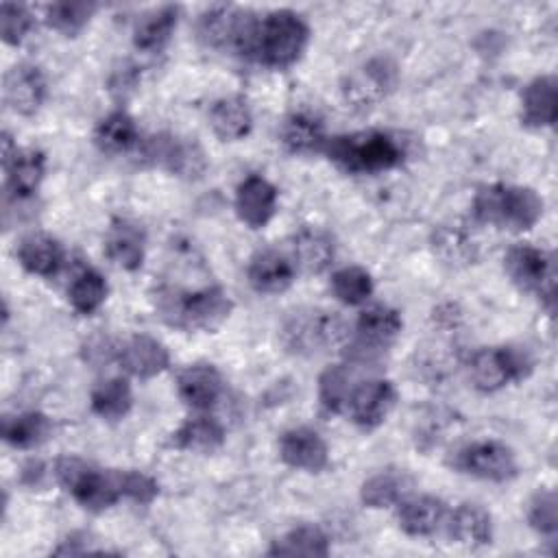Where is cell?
Masks as SVG:
<instances>
[{"mask_svg":"<svg viewBox=\"0 0 558 558\" xmlns=\"http://www.w3.org/2000/svg\"><path fill=\"white\" fill-rule=\"evenodd\" d=\"M153 303L159 318L181 331H211L220 327L233 310V301L220 286L198 290H183L168 283L157 286L153 290Z\"/></svg>","mask_w":558,"mask_h":558,"instance_id":"6da1fadb","label":"cell"},{"mask_svg":"<svg viewBox=\"0 0 558 558\" xmlns=\"http://www.w3.org/2000/svg\"><path fill=\"white\" fill-rule=\"evenodd\" d=\"M323 153L351 174H377L405 161V142L388 131H355L327 137Z\"/></svg>","mask_w":558,"mask_h":558,"instance_id":"7a4b0ae2","label":"cell"},{"mask_svg":"<svg viewBox=\"0 0 558 558\" xmlns=\"http://www.w3.org/2000/svg\"><path fill=\"white\" fill-rule=\"evenodd\" d=\"M473 216L482 225L521 233L541 220L543 198L525 185L490 183L475 192Z\"/></svg>","mask_w":558,"mask_h":558,"instance_id":"3957f363","label":"cell"},{"mask_svg":"<svg viewBox=\"0 0 558 558\" xmlns=\"http://www.w3.org/2000/svg\"><path fill=\"white\" fill-rule=\"evenodd\" d=\"M307 41V22L290 9H277L257 20L251 59L266 68L286 70L301 59Z\"/></svg>","mask_w":558,"mask_h":558,"instance_id":"277c9868","label":"cell"},{"mask_svg":"<svg viewBox=\"0 0 558 558\" xmlns=\"http://www.w3.org/2000/svg\"><path fill=\"white\" fill-rule=\"evenodd\" d=\"M54 475L74 501L92 512H102L124 497L122 471L100 469L78 456H61Z\"/></svg>","mask_w":558,"mask_h":558,"instance_id":"5b68a950","label":"cell"},{"mask_svg":"<svg viewBox=\"0 0 558 558\" xmlns=\"http://www.w3.org/2000/svg\"><path fill=\"white\" fill-rule=\"evenodd\" d=\"M281 342L294 355H318L347 338L344 320L327 310L292 312L281 325Z\"/></svg>","mask_w":558,"mask_h":558,"instance_id":"8992f818","label":"cell"},{"mask_svg":"<svg viewBox=\"0 0 558 558\" xmlns=\"http://www.w3.org/2000/svg\"><path fill=\"white\" fill-rule=\"evenodd\" d=\"M532 357L525 349L504 344L477 349L469 360V377L482 392H495L508 384L521 381L532 373Z\"/></svg>","mask_w":558,"mask_h":558,"instance_id":"52a82bcc","label":"cell"},{"mask_svg":"<svg viewBox=\"0 0 558 558\" xmlns=\"http://www.w3.org/2000/svg\"><path fill=\"white\" fill-rule=\"evenodd\" d=\"M504 270L521 292L538 296L549 312L554 310L556 264L551 253L532 244H514L504 255Z\"/></svg>","mask_w":558,"mask_h":558,"instance_id":"ba28073f","label":"cell"},{"mask_svg":"<svg viewBox=\"0 0 558 558\" xmlns=\"http://www.w3.org/2000/svg\"><path fill=\"white\" fill-rule=\"evenodd\" d=\"M449 464L458 473L486 482H508L519 473L514 451L499 440H475L464 445L451 456Z\"/></svg>","mask_w":558,"mask_h":558,"instance_id":"9c48e42d","label":"cell"},{"mask_svg":"<svg viewBox=\"0 0 558 558\" xmlns=\"http://www.w3.org/2000/svg\"><path fill=\"white\" fill-rule=\"evenodd\" d=\"M142 157L153 163L166 168L170 174L194 181L201 179L207 170V155L201 144L192 137H177L170 133L153 135L144 148Z\"/></svg>","mask_w":558,"mask_h":558,"instance_id":"30bf717a","label":"cell"},{"mask_svg":"<svg viewBox=\"0 0 558 558\" xmlns=\"http://www.w3.org/2000/svg\"><path fill=\"white\" fill-rule=\"evenodd\" d=\"M397 390L392 381L381 377H371L353 386L351 397L347 401V414L362 429H375L386 421L390 410L395 408Z\"/></svg>","mask_w":558,"mask_h":558,"instance_id":"8fae6325","label":"cell"},{"mask_svg":"<svg viewBox=\"0 0 558 558\" xmlns=\"http://www.w3.org/2000/svg\"><path fill=\"white\" fill-rule=\"evenodd\" d=\"M403 320L395 307L373 305L357 316L355 323V353L360 357L386 351L401 333Z\"/></svg>","mask_w":558,"mask_h":558,"instance_id":"7c38bea8","label":"cell"},{"mask_svg":"<svg viewBox=\"0 0 558 558\" xmlns=\"http://www.w3.org/2000/svg\"><path fill=\"white\" fill-rule=\"evenodd\" d=\"M46 94H48L46 76L33 63L13 65L4 74V83H2L4 105L20 116L37 113L46 100Z\"/></svg>","mask_w":558,"mask_h":558,"instance_id":"4fadbf2b","label":"cell"},{"mask_svg":"<svg viewBox=\"0 0 558 558\" xmlns=\"http://www.w3.org/2000/svg\"><path fill=\"white\" fill-rule=\"evenodd\" d=\"M281 460L299 471L320 473L329 464V449L323 436L312 427H292L279 438Z\"/></svg>","mask_w":558,"mask_h":558,"instance_id":"5bb4252c","label":"cell"},{"mask_svg":"<svg viewBox=\"0 0 558 558\" xmlns=\"http://www.w3.org/2000/svg\"><path fill=\"white\" fill-rule=\"evenodd\" d=\"M120 366L140 379H150L159 373H163L170 364L168 349L153 336L146 333H135L122 344H118V357Z\"/></svg>","mask_w":558,"mask_h":558,"instance_id":"9a60e30c","label":"cell"},{"mask_svg":"<svg viewBox=\"0 0 558 558\" xmlns=\"http://www.w3.org/2000/svg\"><path fill=\"white\" fill-rule=\"evenodd\" d=\"M277 211V187L259 174L246 177L235 190V214L251 227L262 229Z\"/></svg>","mask_w":558,"mask_h":558,"instance_id":"2e32d148","label":"cell"},{"mask_svg":"<svg viewBox=\"0 0 558 558\" xmlns=\"http://www.w3.org/2000/svg\"><path fill=\"white\" fill-rule=\"evenodd\" d=\"M294 262L275 248L257 251L246 268L248 283L259 294H279L294 283Z\"/></svg>","mask_w":558,"mask_h":558,"instance_id":"e0dca14e","label":"cell"},{"mask_svg":"<svg viewBox=\"0 0 558 558\" xmlns=\"http://www.w3.org/2000/svg\"><path fill=\"white\" fill-rule=\"evenodd\" d=\"M225 379L214 364H190L177 375V392L194 410L211 408L222 395Z\"/></svg>","mask_w":558,"mask_h":558,"instance_id":"ac0fdd59","label":"cell"},{"mask_svg":"<svg viewBox=\"0 0 558 558\" xmlns=\"http://www.w3.org/2000/svg\"><path fill=\"white\" fill-rule=\"evenodd\" d=\"M146 235L144 229L126 218H116L105 235L107 257L122 270H137L144 262Z\"/></svg>","mask_w":558,"mask_h":558,"instance_id":"d6986e66","label":"cell"},{"mask_svg":"<svg viewBox=\"0 0 558 558\" xmlns=\"http://www.w3.org/2000/svg\"><path fill=\"white\" fill-rule=\"evenodd\" d=\"M556 76L541 74L521 92V122L532 129L551 126L556 122Z\"/></svg>","mask_w":558,"mask_h":558,"instance_id":"ffe728a7","label":"cell"},{"mask_svg":"<svg viewBox=\"0 0 558 558\" xmlns=\"http://www.w3.org/2000/svg\"><path fill=\"white\" fill-rule=\"evenodd\" d=\"M7 172V192L17 201L33 196L46 174V155L37 148H17L15 155L2 163Z\"/></svg>","mask_w":558,"mask_h":558,"instance_id":"44dd1931","label":"cell"},{"mask_svg":"<svg viewBox=\"0 0 558 558\" xmlns=\"http://www.w3.org/2000/svg\"><path fill=\"white\" fill-rule=\"evenodd\" d=\"M336 257V244L333 238L316 227H303L294 238H292V259L294 266L318 275L331 266Z\"/></svg>","mask_w":558,"mask_h":558,"instance_id":"7402d4cb","label":"cell"},{"mask_svg":"<svg viewBox=\"0 0 558 558\" xmlns=\"http://www.w3.org/2000/svg\"><path fill=\"white\" fill-rule=\"evenodd\" d=\"M63 259L61 242L48 233H31L17 246V262L31 275L52 277L63 266Z\"/></svg>","mask_w":558,"mask_h":558,"instance_id":"603a6c76","label":"cell"},{"mask_svg":"<svg viewBox=\"0 0 558 558\" xmlns=\"http://www.w3.org/2000/svg\"><path fill=\"white\" fill-rule=\"evenodd\" d=\"M447 517V506L434 495H421L399 501L397 521L399 527L410 536H429L434 534Z\"/></svg>","mask_w":558,"mask_h":558,"instance_id":"cb8c5ba5","label":"cell"},{"mask_svg":"<svg viewBox=\"0 0 558 558\" xmlns=\"http://www.w3.org/2000/svg\"><path fill=\"white\" fill-rule=\"evenodd\" d=\"M281 144L292 155H312L325 148V124L310 111H294L281 124Z\"/></svg>","mask_w":558,"mask_h":558,"instance_id":"d4e9b609","label":"cell"},{"mask_svg":"<svg viewBox=\"0 0 558 558\" xmlns=\"http://www.w3.org/2000/svg\"><path fill=\"white\" fill-rule=\"evenodd\" d=\"M244 15H246V9L216 7V9L201 15L198 37L211 48L233 52L240 28H242V22H244Z\"/></svg>","mask_w":558,"mask_h":558,"instance_id":"484cf974","label":"cell"},{"mask_svg":"<svg viewBox=\"0 0 558 558\" xmlns=\"http://www.w3.org/2000/svg\"><path fill=\"white\" fill-rule=\"evenodd\" d=\"M395 85V65L386 59L368 61L344 87L347 98L357 105L377 102Z\"/></svg>","mask_w":558,"mask_h":558,"instance_id":"4316f807","label":"cell"},{"mask_svg":"<svg viewBox=\"0 0 558 558\" xmlns=\"http://www.w3.org/2000/svg\"><path fill=\"white\" fill-rule=\"evenodd\" d=\"M179 22V7L163 4L142 15L133 28V46L142 52H159L172 37Z\"/></svg>","mask_w":558,"mask_h":558,"instance_id":"83f0119b","label":"cell"},{"mask_svg":"<svg viewBox=\"0 0 558 558\" xmlns=\"http://www.w3.org/2000/svg\"><path fill=\"white\" fill-rule=\"evenodd\" d=\"M209 124L214 133L225 142H235L246 137L253 126L248 102L240 96H225L216 100L209 109Z\"/></svg>","mask_w":558,"mask_h":558,"instance_id":"f1b7e54d","label":"cell"},{"mask_svg":"<svg viewBox=\"0 0 558 558\" xmlns=\"http://www.w3.org/2000/svg\"><path fill=\"white\" fill-rule=\"evenodd\" d=\"M451 536L466 547H482L493 541V519L480 504H460L449 519Z\"/></svg>","mask_w":558,"mask_h":558,"instance_id":"f546056e","label":"cell"},{"mask_svg":"<svg viewBox=\"0 0 558 558\" xmlns=\"http://www.w3.org/2000/svg\"><path fill=\"white\" fill-rule=\"evenodd\" d=\"M225 442V427L214 416H192L174 434L172 445L192 453H214Z\"/></svg>","mask_w":558,"mask_h":558,"instance_id":"4dcf8cb0","label":"cell"},{"mask_svg":"<svg viewBox=\"0 0 558 558\" xmlns=\"http://www.w3.org/2000/svg\"><path fill=\"white\" fill-rule=\"evenodd\" d=\"M94 142H96L98 150L105 155L129 153L140 142L137 124L126 111H122V109L111 111L96 124Z\"/></svg>","mask_w":558,"mask_h":558,"instance_id":"1f68e13d","label":"cell"},{"mask_svg":"<svg viewBox=\"0 0 558 558\" xmlns=\"http://www.w3.org/2000/svg\"><path fill=\"white\" fill-rule=\"evenodd\" d=\"M52 434V421L41 412H20L2 418V438L17 449H33Z\"/></svg>","mask_w":558,"mask_h":558,"instance_id":"d6a6232c","label":"cell"},{"mask_svg":"<svg viewBox=\"0 0 558 558\" xmlns=\"http://www.w3.org/2000/svg\"><path fill=\"white\" fill-rule=\"evenodd\" d=\"M329 536L318 525H296L277 541H272L270 556H310L325 558L329 556Z\"/></svg>","mask_w":558,"mask_h":558,"instance_id":"836d02e7","label":"cell"},{"mask_svg":"<svg viewBox=\"0 0 558 558\" xmlns=\"http://www.w3.org/2000/svg\"><path fill=\"white\" fill-rule=\"evenodd\" d=\"M89 403H92V410L96 416H100L102 421L116 423L129 414V410L133 405V392H131V386L126 379L111 377V379H105L98 386H94Z\"/></svg>","mask_w":558,"mask_h":558,"instance_id":"e575fe53","label":"cell"},{"mask_svg":"<svg viewBox=\"0 0 558 558\" xmlns=\"http://www.w3.org/2000/svg\"><path fill=\"white\" fill-rule=\"evenodd\" d=\"M410 486H412V482L403 471L386 469V471L371 475L362 484L360 499L368 508H388V506L399 504Z\"/></svg>","mask_w":558,"mask_h":558,"instance_id":"d590c367","label":"cell"},{"mask_svg":"<svg viewBox=\"0 0 558 558\" xmlns=\"http://www.w3.org/2000/svg\"><path fill=\"white\" fill-rule=\"evenodd\" d=\"M353 377L347 364H333L325 368L318 377V401L327 412L342 414L353 390Z\"/></svg>","mask_w":558,"mask_h":558,"instance_id":"8d00e7d4","label":"cell"},{"mask_svg":"<svg viewBox=\"0 0 558 558\" xmlns=\"http://www.w3.org/2000/svg\"><path fill=\"white\" fill-rule=\"evenodd\" d=\"M107 290L109 288H107L105 277L94 268H85L72 281L70 290H68V299L78 314L87 316V314H94L105 303Z\"/></svg>","mask_w":558,"mask_h":558,"instance_id":"74e56055","label":"cell"},{"mask_svg":"<svg viewBox=\"0 0 558 558\" xmlns=\"http://www.w3.org/2000/svg\"><path fill=\"white\" fill-rule=\"evenodd\" d=\"M331 292L344 305H360L373 294V277L362 266H344L331 275Z\"/></svg>","mask_w":558,"mask_h":558,"instance_id":"f35d334b","label":"cell"},{"mask_svg":"<svg viewBox=\"0 0 558 558\" xmlns=\"http://www.w3.org/2000/svg\"><path fill=\"white\" fill-rule=\"evenodd\" d=\"M96 9L94 2H54L46 9V22L57 33L74 37L89 24Z\"/></svg>","mask_w":558,"mask_h":558,"instance_id":"ab89813d","label":"cell"},{"mask_svg":"<svg viewBox=\"0 0 558 558\" xmlns=\"http://www.w3.org/2000/svg\"><path fill=\"white\" fill-rule=\"evenodd\" d=\"M530 525L545 536H554L558 530V499L554 490H538L527 504Z\"/></svg>","mask_w":558,"mask_h":558,"instance_id":"60d3db41","label":"cell"},{"mask_svg":"<svg viewBox=\"0 0 558 558\" xmlns=\"http://www.w3.org/2000/svg\"><path fill=\"white\" fill-rule=\"evenodd\" d=\"M33 28V15L26 7L15 2H2L0 7V31L2 39L11 46H17L26 39Z\"/></svg>","mask_w":558,"mask_h":558,"instance_id":"b9f144b4","label":"cell"},{"mask_svg":"<svg viewBox=\"0 0 558 558\" xmlns=\"http://www.w3.org/2000/svg\"><path fill=\"white\" fill-rule=\"evenodd\" d=\"M122 490L135 504L148 506L159 495V484L142 471H122Z\"/></svg>","mask_w":558,"mask_h":558,"instance_id":"7bdbcfd3","label":"cell"},{"mask_svg":"<svg viewBox=\"0 0 558 558\" xmlns=\"http://www.w3.org/2000/svg\"><path fill=\"white\" fill-rule=\"evenodd\" d=\"M83 551H92V549L85 547V545H83V547H76V554H83ZM54 554H74V549L68 547V545H61L59 549H54Z\"/></svg>","mask_w":558,"mask_h":558,"instance_id":"ee69618b","label":"cell"}]
</instances>
